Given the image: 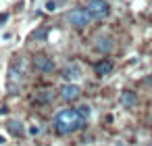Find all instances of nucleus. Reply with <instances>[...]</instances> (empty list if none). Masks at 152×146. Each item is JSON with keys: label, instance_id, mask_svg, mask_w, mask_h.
Instances as JSON below:
<instances>
[{"label": "nucleus", "instance_id": "f257e3e1", "mask_svg": "<svg viewBox=\"0 0 152 146\" xmlns=\"http://www.w3.org/2000/svg\"><path fill=\"white\" fill-rule=\"evenodd\" d=\"M86 123V117H81V113L77 109H65L54 117V129L61 136H69L75 134L77 129H81Z\"/></svg>", "mask_w": 152, "mask_h": 146}, {"label": "nucleus", "instance_id": "f03ea898", "mask_svg": "<svg viewBox=\"0 0 152 146\" xmlns=\"http://www.w3.org/2000/svg\"><path fill=\"white\" fill-rule=\"evenodd\" d=\"M67 21L73 25V27H88L92 21H94V17H92V13L88 11V7H77V9H71L69 13H67Z\"/></svg>", "mask_w": 152, "mask_h": 146}, {"label": "nucleus", "instance_id": "7ed1b4c3", "mask_svg": "<svg viewBox=\"0 0 152 146\" xmlns=\"http://www.w3.org/2000/svg\"><path fill=\"white\" fill-rule=\"evenodd\" d=\"M88 11L92 13L94 19H106L110 15V4L106 2V0H90Z\"/></svg>", "mask_w": 152, "mask_h": 146}, {"label": "nucleus", "instance_id": "20e7f679", "mask_svg": "<svg viewBox=\"0 0 152 146\" xmlns=\"http://www.w3.org/2000/svg\"><path fill=\"white\" fill-rule=\"evenodd\" d=\"M21 79H23V61L15 59L9 67V86H11V90H15V86L21 84Z\"/></svg>", "mask_w": 152, "mask_h": 146}, {"label": "nucleus", "instance_id": "39448f33", "mask_svg": "<svg viewBox=\"0 0 152 146\" xmlns=\"http://www.w3.org/2000/svg\"><path fill=\"white\" fill-rule=\"evenodd\" d=\"M79 96H81V88H79L77 84H73V81H69V84L63 86V90H61V98H63V100L73 102V100H77Z\"/></svg>", "mask_w": 152, "mask_h": 146}, {"label": "nucleus", "instance_id": "423d86ee", "mask_svg": "<svg viewBox=\"0 0 152 146\" xmlns=\"http://www.w3.org/2000/svg\"><path fill=\"white\" fill-rule=\"evenodd\" d=\"M34 65H36V69L42 71V73H52V71H54V61H52L50 56H44V54L36 56Z\"/></svg>", "mask_w": 152, "mask_h": 146}, {"label": "nucleus", "instance_id": "0eeeda50", "mask_svg": "<svg viewBox=\"0 0 152 146\" xmlns=\"http://www.w3.org/2000/svg\"><path fill=\"white\" fill-rule=\"evenodd\" d=\"M94 48H96L98 52H102V54L110 52V50L115 48V44H113V38H110V36H98V38H96V44H94Z\"/></svg>", "mask_w": 152, "mask_h": 146}, {"label": "nucleus", "instance_id": "6e6552de", "mask_svg": "<svg viewBox=\"0 0 152 146\" xmlns=\"http://www.w3.org/2000/svg\"><path fill=\"white\" fill-rule=\"evenodd\" d=\"M113 69H115V65H113V61H108V59H104V61L96 63V67H94V71H96V75H98V77H106V75H110V73H113Z\"/></svg>", "mask_w": 152, "mask_h": 146}, {"label": "nucleus", "instance_id": "1a4fd4ad", "mask_svg": "<svg viewBox=\"0 0 152 146\" xmlns=\"http://www.w3.org/2000/svg\"><path fill=\"white\" fill-rule=\"evenodd\" d=\"M79 77H81L79 65H67V67L63 69V79H67V81H77Z\"/></svg>", "mask_w": 152, "mask_h": 146}, {"label": "nucleus", "instance_id": "9d476101", "mask_svg": "<svg viewBox=\"0 0 152 146\" xmlns=\"http://www.w3.org/2000/svg\"><path fill=\"white\" fill-rule=\"evenodd\" d=\"M135 102H137V96H135V92H131V90H125V92L121 94V104H123L125 109H131V106H135Z\"/></svg>", "mask_w": 152, "mask_h": 146}, {"label": "nucleus", "instance_id": "9b49d317", "mask_svg": "<svg viewBox=\"0 0 152 146\" xmlns=\"http://www.w3.org/2000/svg\"><path fill=\"white\" fill-rule=\"evenodd\" d=\"M7 129H9L11 134L19 136V134H23V123H21V121H15V119H11V121L7 123Z\"/></svg>", "mask_w": 152, "mask_h": 146}, {"label": "nucleus", "instance_id": "f8f14e48", "mask_svg": "<svg viewBox=\"0 0 152 146\" xmlns=\"http://www.w3.org/2000/svg\"><path fill=\"white\" fill-rule=\"evenodd\" d=\"M54 98V94L50 92V90H42L38 96H36V102H48V100H52Z\"/></svg>", "mask_w": 152, "mask_h": 146}, {"label": "nucleus", "instance_id": "ddd939ff", "mask_svg": "<svg viewBox=\"0 0 152 146\" xmlns=\"http://www.w3.org/2000/svg\"><path fill=\"white\" fill-rule=\"evenodd\" d=\"M56 7H58V2H54V0H48V2H46V11L48 13H54Z\"/></svg>", "mask_w": 152, "mask_h": 146}, {"label": "nucleus", "instance_id": "4468645a", "mask_svg": "<svg viewBox=\"0 0 152 146\" xmlns=\"http://www.w3.org/2000/svg\"><path fill=\"white\" fill-rule=\"evenodd\" d=\"M77 111L81 113V117H90V106H88V104H81V106H77Z\"/></svg>", "mask_w": 152, "mask_h": 146}, {"label": "nucleus", "instance_id": "2eb2a0df", "mask_svg": "<svg viewBox=\"0 0 152 146\" xmlns=\"http://www.w3.org/2000/svg\"><path fill=\"white\" fill-rule=\"evenodd\" d=\"M40 131H42V129H40L38 125H31V127H29V134H31V136H38Z\"/></svg>", "mask_w": 152, "mask_h": 146}, {"label": "nucleus", "instance_id": "dca6fc26", "mask_svg": "<svg viewBox=\"0 0 152 146\" xmlns=\"http://www.w3.org/2000/svg\"><path fill=\"white\" fill-rule=\"evenodd\" d=\"M7 21H9V13H2V15H0V25L7 23Z\"/></svg>", "mask_w": 152, "mask_h": 146}, {"label": "nucleus", "instance_id": "f3484780", "mask_svg": "<svg viewBox=\"0 0 152 146\" xmlns=\"http://www.w3.org/2000/svg\"><path fill=\"white\" fill-rule=\"evenodd\" d=\"M44 36H46V32H44V29H42V32H38V34H34V38H38V40H42Z\"/></svg>", "mask_w": 152, "mask_h": 146}, {"label": "nucleus", "instance_id": "a211bd4d", "mask_svg": "<svg viewBox=\"0 0 152 146\" xmlns=\"http://www.w3.org/2000/svg\"><path fill=\"white\" fill-rule=\"evenodd\" d=\"M54 2H58V4H65V2H67V0H54Z\"/></svg>", "mask_w": 152, "mask_h": 146}]
</instances>
